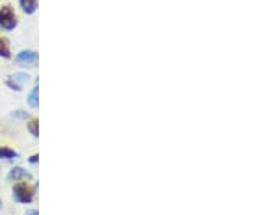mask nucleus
<instances>
[{
    "mask_svg": "<svg viewBox=\"0 0 260 215\" xmlns=\"http://www.w3.org/2000/svg\"><path fill=\"white\" fill-rule=\"evenodd\" d=\"M12 195L13 199L18 202V204H30L34 202L35 195H37V189L35 187H32L28 182H16L15 187L12 189Z\"/></svg>",
    "mask_w": 260,
    "mask_h": 215,
    "instance_id": "1",
    "label": "nucleus"
},
{
    "mask_svg": "<svg viewBox=\"0 0 260 215\" xmlns=\"http://www.w3.org/2000/svg\"><path fill=\"white\" fill-rule=\"evenodd\" d=\"M16 26H18V16H16V13L8 5L2 6L0 8V28L10 32Z\"/></svg>",
    "mask_w": 260,
    "mask_h": 215,
    "instance_id": "2",
    "label": "nucleus"
},
{
    "mask_svg": "<svg viewBox=\"0 0 260 215\" xmlns=\"http://www.w3.org/2000/svg\"><path fill=\"white\" fill-rule=\"evenodd\" d=\"M38 54L35 51H30V49H26V51H20L16 58H15V62L22 66H34L35 64H38Z\"/></svg>",
    "mask_w": 260,
    "mask_h": 215,
    "instance_id": "3",
    "label": "nucleus"
},
{
    "mask_svg": "<svg viewBox=\"0 0 260 215\" xmlns=\"http://www.w3.org/2000/svg\"><path fill=\"white\" fill-rule=\"evenodd\" d=\"M23 179H32V175L22 166H15V168L10 169L9 173H8V181H12V182H15V181L20 182Z\"/></svg>",
    "mask_w": 260,
    "mask_h": 215,
    "instance_id": "4",
    "label": "nucleus"
},
{
    "mask_svg": "<svg viewBox=\"0 0 260 215\" xmlns=\"http://www.w3.org/2000/svg\"><path fill=\"white\" fill-rule=\"evenodd\" d=\"M19 5L26 15H34L38 9V0H19Z\"/></svg>",
    "mask_w": 260,
    "mask_h": 215,
    "instance_id": "5",
    "label": "nucleus"
},
{
    "mask_svg": "<svg viewBox=\"0 0 260 215\" xmlns=\"http://www.w3.org/2000/svg\"><path fill=\"white\" fill-rule=\"evenodd\" d=\"M19 158V153L16 150L10 149L8 146H0V159L13 160Z\"/></svg>",
    "mask_w": 260,
    "mask_h": 215,
    "instance_id": "6",
    "label": "nucleus"
},
{
    "mask_svg": "<svg viewBox=\"0 0 260 215\" xmlns=\"http://www.w3.org/2000/svg\"><path fill=\"white\" fill-rule=\"evenodd\" d=\"M0 58H5V59H10L12 58L9 41L3 37H0Z\"/></svg>",
    "mask_w": 260,
    "mask_h": 215,
    "instance_id": "7",
    "label": "nucleus"
},
{
    "mask_svg": "<svg viewBox=\"0 0 260 215\" xmlns=\"http://www.w3.org/2000/svg\"><path fill=\"white\" fill-rule=\"evenodd\" d=\"M28 104L29 107H32V109H38V105H39V88L38 87H35L29 94Z\"/></svg>",
    "mask_w": 260,
    "mask_h": 215,
    "instance_id": "8",
    "label": "nucleus"
},
{
    "mask_svg": "<svg viewBox=\"0 0 260 215\" xmlns=\"http://www.w3.org/2000/svg\"><path fill=\"white\" fill-rule=\"evenodd\" d=\"M26 127H28V131L34 137L39 136V122H38V119H30L28 124H26Z\"/></svg>",
    "mask_w": 260,
    "mask_h": 215,
    "instance_id": "9",
    "label": "nucleus"
},
{
    "mask_svg": "<svg viewBox=\"0 0 260 215\" xmlns=\"http://www.w3.org/2000/svg\"><path fill=\"white\" fill-rule=\"evenodd\" d=\"M6 85L10 87V90H16V91H20V90H22L20 85H19L18 83H15L13 80H8V81H6Z\"/></svg>",
    "mask_w": 260,
    "mask_h": 215,
    "instance_id": "10",
    "label": "nucleus"
},
{
    "mask_svg": "<svg viewBox=\"0 0 260 215\" xmlns=\"http://www.w3.org/2000/svg\"><path fill=\"white\" fill-rule=\"evenodd\" d=\"M13 117H19V119H26L28 117V113L23 112V110H16L15 113H12Z\"/></svg>",
    "mask_w": 260,
    "mask_h": 215,
    "instance_id": "11",
    "label": "nucleus"
},
{
    "mask_svg": "<svg viewBox=\"0 0 260 215\" xmlns=\"http://www.w3.org/2000/svg\"><path fill=\"white\" fill-rule=\"evenodd\" d=\"M29 163H32V165H37L38 162H39V155H32L30 158H29Z\"/></svg>",
    "mask_w": 260,
    "mask_h": 215,
    "instance_id": "12",
    "label": "nucleus"
},
{
    "mask_svg": "<svg viewBox=\"0 0 260 215\" xmlns=\"http://www.w3.org/2000/svg\"><path fill=\"white\" fill-rule=\"evenodd\" d=\"M23 215H39V212H38L37 209H29V211H26Z\"/></svg>",
    "mask_w": 260,
    "mask_h": 215,
    "instance_id": "13",
    "label": "nucleus"
},
{
    "mask_svg": "<svg viewBox=\"0 0 260 215\" xmlns=\"http://www.w3.org/2000/svg\"><path fill=\"white\" fill-rule=\"evenodd\" d=\"M2 208H3V201L0 199V211H2Z\"/></svg>",
    "mask_w": 260,
    "mask_h": 215,
    "instance_id": "14",
    "label": "nucleus"
},
{
    "mask_svg": "<svg viewBox=\"0 0 260 215\" xmlns=\"http://www.w3.org/2000/svg\"><path fill=\"white\" fill-rule=\"evenodd\" d=\"M2 131H3V127H2V124H0V133H2Z\"/></svg>",
    "mask_w": 260,
    "mask_h": 215,
    "instance_id": "15",
    "label": "nucleus"
}]
</instances>
